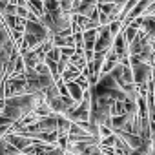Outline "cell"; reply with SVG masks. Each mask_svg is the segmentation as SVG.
Here are the masks:
<instances>
[{"mask_svg":"<svg viewBox=\"0 0 155 155\" xmlns=\"http://www.w3.org/2000/svg\"><path fill=\"white\" fill-rule=\"evenodd\" d=\"M130 66H131V71H133V81H135L137 88H142L151 81V73H153L151 64H148L144 60H139L135 57H130Z\"/></svg>","mask_w":155,"mask_h":155,"instance_id":"obj_2","label":"cell"},{"mask_svg":"<svg viewBox=\"0 0 155 155\" xmlns=\"http://www.w3.org/2000/svg\"><path fill=\"white\" fill-rule=\"evenodd\" d=\"M42 99H44V93H22L15 97H6V106L0 113L9 117L13 122H18L26 115L33 113Z\"/></svg>","mask_w":155,"mask_h":155,"instance_id":"obj_1","label":"cell"},{"mask_svg":"<svg viewBox=\"0 0 155 155\" xmlns=\"http://www.w3.org/2000/svg\"><path fill=\"white\" fill-rule=\"evenodd\" d=\"M6 139H8V142H11L20 151H26L29 146H33L37 142V139L28 137V135H22V133H9V135H6Z\"/></svg>","mask_w":155,"mask_h":155,"instance_id":"obj_4","label":"cell"},{"mask_svg":"<svg viewBox=\"0 0 155 155\" xmlns=\"http://www.w3.org/2000/svg\"><path fill=\"white\" fill-rule=\"evenodd\" d=\"M113 40H115V35L111 33L110 24L99 26V37H97V42H95V51H99V53H108V51L113 48Z\"/></svg>","mask_w":155,"mask_h":155,"instance_id":"obj_3","label":"cell"},{"mask_svg":"<svg viewBox=\"0 0 155 155\" xmlns=\"http://www.w3.org/2000/svg\"><path fill=\"white\" fill-rule=\"evenodd\" d=\"M66 84H68V91H69V97L75 101V102H81L82 99H84V93H86V90L77 82V81H66Z\"/></svg>","mask_w":155,"mask_h":155,"instance_id":"obj_5","label":"cell"},{"mask_svg":"<svg viewBox=\"0 0 155 155\" xmlns=\"http://www.w3.org/2000/svg\"><path fill=\"white\" fill-rule=\"evenodd\" d=\"M17 8H18V4H4V6H0V15L2 17H15Z\"/></svg>","mask_w":155,"mask_h":155,"instance_id":"obj_7","label":"cell"},{"mask_svg":"<svg viewBox=\"0 0 155 155\" xmlns=\"http://www.w3.org/2000/svg\"><path fill=\"white\" fill-rule=\"evenodd\" d=\"M151 82H153V88H155V68H153V73H151Z\"/></svg>","mask_w":155,"mask_h":155,"instance_id":"obj_14","label":"cell"},{"mask_svg":"<svg viewBox=\"0 0 155 155\" xmlns=\"http://www.w3.org/2000/svg\"><path fill=\"white\" fill-rule=\"evenodd\" d=\"M99 2H111V0H99Z\"/></svg>","mask_w":155,"mask_h":155,"instance_id":"obj_15","label":"cell"},{"mask_svg":"<svg viewBox=\"0 0 155 155\" xmlns=\"http://www.w3.org/2000/svg\"><path fill=\"white\" fill-rule=\"evenodd\" d=\"M46 155H66V150H64V148H60V146H53Z\"/></svg>","mask_w":155,"mask_h":155,"instance_id":"obj_11","label":"cell"},{"mask_svg":"<svg viewBox=\"0 0 155 155\" xmlns=\"http://www.w3.org/2000/svg\"><path fill=\"white\" fill-rule=\"evenodd\" d=\"M140 29L150 38H155V15H144L140 18Z\"/></svg>","mask_w":155,"mask_h":155,"instance_id":"obj_6","label":"cell"},{"mask_svg":"<svg viewBox=\"0 0 155 155\" xmlns=\"http://www.w3.org/2000/svg\"><path fill=\"white\" fill-rule=\"evenodd\" d=\"M0 99H6V86H4V79L0 77Z\"/></svg>","mask_w":155,"mask_h":155,"instance_id":"obj_12","label":"cell"},{"mask_svg":"<svg viewBox=\"0 0 155 155\" xmlns=\"http://www.w3.org/2000/svg\"><path fill=\"white\" fill-rule=\"evenodd\" d=\"M60 2V8L66 11V13H71V8H73V0H58Z\"/></svg>","mask_w":155,"mask_h":155,"instance_id":"obj_9","label":"cell"},{"mask_svg":"<svg viewBox=\"0 0 155 155\" xmlns=\"http://www.w3.org/2000/svg\"><path fill=\"white\" fill-rule=\"evenodd\" d=\"M40 75H48V73H51V69H49V66L46 64V62H40V64H37V68H35Z\"/></svg>","mask_w":155,"mask_h":155,"instance_id":"obj_8","label":"cell"},{"mask_svg":"<svg viewBox=\"0 0 155 155\" xmlns=\"http://www.w3.org/2000/svg\"><path fill=\"white\" fill-rule=\"evenodd\" d=\"M0 155H9L8 153V139L0 137Z\"/></svg>","mask_w":155,"mask_h":155,"instance_id":"obj_10","label":"cell"},{"mask_svg":"<svg viewBox=\"0 0 155 155\" xmlns=\"http://www.w3.org/2000/svg\"><path fill=\"white\" fill-rule=\"evenodd\" d=\"M153 104H155V95H153Z\"/></svg>","mask_w":155,"mask_h":155,"instance_id":"obj_16","label":"cell"},{"mask_svg":"<svg viewBox=\"0 0 155 155\" xmlns=\"http://www.w3.org/2000/svg\"><path fill=\"white\" fill-rule=\"evenodd\" d=\"M9 126H13V124H2L0 126V137H2L6 131H9Z\"/></svg>","mask_w":155,"mask_h":155,"instance_id":"obj_13","label":"cell"}]
</instances>
